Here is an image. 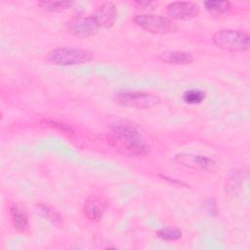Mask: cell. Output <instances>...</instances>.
<instances>
[{"instance_id": "277c9868", "label": "cell", "mask_w": 250, "mask_h": 250, "mask_svg": "<svg viewBox=\"0 0 250 250\" xmlns=\"http://www.w3.org/2000/svg\"><path fill=\"white\" fill-rule=\"evenodd\" d=\"M113 100L118 104L131 108H151L160 104V97L151 92L124 90L114 94Z\"/></svg>"}, {"instance_id": "4fadbf2b", "label": "cell", "mask_w": 250, "mask_h": 250, "mask_svg": "<svg viewBox=\"0 0 250 250\" xmlns=\"http://www.w3.org/2000/svg\"><path fill=\"white\" fill-rule=\"evenodd\" d=\"M37 211H38V213H40V215L42 217H44L46 220L50 221L52 224H54L58 227H61L62 225V216L52 206H50L48 204L41 203V204L37 205Z\"/></svg>"}, {"instance_id": "9a60e30c", "label": "cell", "mask_w": 250, "mask_h": 250, "mask_svg": "<svg viewBox=\"0 0 250 250\" xmlns=\"http://www.w3.org/2000/svg\"><path fill=\"white\" fill-rule=\"evenodd\" d=\"M205 9L212 14H224L230 9V2L224 0H208L204 2Z\"/></svg>"}, {"instance_id": "e0dca14e", "label": "cell", "mask_w": 250, "mask_h": 250, "mask_svg": "<svg viewBox=\"0 0 250 250\" xmlns=\"http://www.w3.org/2000/svg\"><path fill=\"white\" fill-rule=\"evenodd\" d=\"M156 235L165 241H175L182 237V230L176 228H162L156 231Z\"/></svg>"}, {"instance_id": "30bf717a", "label": "cell", "mask_w": 250, "mask_h": 250, "mask_svg": "<svg viewBox=\"0 0 250 250\" xmlns=\"http://www.w3.org/2000/svg\"><path fill=\"white\" fill-rule=\"evenodd\" d=\"M9 213L15 230L18 232H26L29 229V220L25 208L18 203H11Z\"/></svg>"}, {"instance_id": "5b68a950", "label": "cell", "mask_w": 250, "mask_h": 250, "mask_svg": "<svg viewBox=\"0 0 250 250\" xmlns=\"http://www.w3.org/2000/svg\"><path fill=\"white\" fill-rule=\"evenodd\" d=\"M133 21L142 29L154 34H168L178 29L171 19L160 15L139 14L134 17Z\"/></svg>"}, {"instance_id": "2e32d148", "label": "cell", "mask_w": 250, "mask_h": 250, "mask_svg": "<svg viewBox=\"0 0 250 250\" xmlns=\"http://www.w3.org/2000/svg\"><path fill=\"white\" fill-rule=\"evenodd\" d=\"M206 94L200 89H189L183 94V101L188 104H198L205 100Z\"/></svg>"}, {"instance_id": "6da1fadb", "label": "cell", "mask_w": 250, "mask_h": 250, "mask_svg": "<svg viewBox=\"0 0 250 250\" xmlns=\"http://www.w3.org/2000/svg\"><path fill=\"white\" fill-rule=\"evenodd\" d=\"M108 129L110 132L107 136L108 144L123 155L143 157L149 152L150 146L135 123L117 119L108 124Z\"/></svg>"}, {"instance_id": "8992f818", "label": "cell", "mask_w": 250, "mask_h": 250, "mask_svg": "<svg viewBox=\"0 0 250 250\" xmlns=\"http://www.w3.org/2000/svg\"><path fill=\"white\" fill-rule=\"evenodd\" d=\"M66 27L71 34L79 38L94 36L100 29V26L92 15L73 17L67 21Z\"/></svg>"}, {"instance_id": "5bb4252c", "label": "cell", "mask_w": 250, "mask_h": 250, "mask_svg": "<svg viewBox=\"0 0 250 250\" xmlns=\"http://www.w3.org/2000/svg\"><path fill=\"white\" fill-rule=\"evenodd\" d=\"M72 5V1H40L38 3V6L47 12H62Z\"/></svg>"}, {"instance_id": "ac0fdd59", "label": "cell", "mask_w": 250, "mask_h": 250, "mask_svg": "<svg viewBox=\"0 0 250 250\" xmlns=\"http://www.w3.org/2000/svg\"><path fill=\"white\" fill-rule=\"evenodd\" d=\"M50 126H52V127H58V128H60L62 132H67V133H70L71 132V129L69 128V127H67L66 125H63V124H59V123H57V122H54V121H51V122H49L48 123Z\"/></svg>"}, {"instance_id": "9c48e42d", "label": "cell", "mask_w": 250, "mask_h": 250, "mask_svg": "<svg viewBox=\"0 0 250 250\" xmlns=\"http://www.w3.org/2000/svg\"><path fill=\"white\" fill-rule=\"evenodd\" d=\"M100 28L111 27L117 19V10L112 2L103 3L93 14Z\"/></svg>"}, {"instance_id": "8fae6325", "label": "cell", "mask_w": 250, "mask_h": 250, "mask_svg": "<svg viewBox=\"0 0 250 250\" xmlns=\"http://www.w3.org/2000/svg\"><path fill=\"white\" fill-rule=\"evenodd\" d=\"M106 210V203L98 196H90L84 203L83 206V213L85 217L92 221V222H98L100 221L104 212Z\"/></svg>"}, {"instance_id": "7a4b0ae2", "label": "cell", "mask_w": 250, "mask_h": 250, "mask_svg": "<svg viewBox=\"0 0 250 250\" xmlns=\"http://www.w3.org/2000/svg\"><path fill=\"white\" fill-rule=\"evenodd\" d=\"M212 41L222 50L233 53L244 52L249 48L250 37L243 30L225 28L216 31L212 36Z\"/></svg>"}, {"instance_id": "d6986e66", "label": "cell", "mask_w": 250, "mask_h": 250, "mask_svg": "<svg viewBox=\"0 0 250 250\" xmlns=\"http://www.w3.org/2000/svg\"><path fill=\"white\" fill-rule=\"evenodd\" d=\"M153 4H155V3L154 2H148V1H136V2H134V5L137 6L139 9L147 8V7H149Z\"/></svg>"}, {"instance_id": "ba28073f", "label": "cell", "mask_w": 250, "mask_h": 250, "mask_svg": "<svg viewBox=\"0 0 250 250\" xmlns=\"http://www.w3.org/2000/svg\"><path fill=\"white\" fill-rule=\"evenodd\" d=\"M198 13L199 8L193 2H172L166 7V14L168 15L169 19L174 20H189L196 17Z\"/></svg>"}, {"instance_id": "7c38bea8", "label": "cell", "mask_w": 250, "mask_h": 250, "mask_svg": "<svg viewBox=\"0 0 250 250\" xmlns=\"http://www.w3.org/2000/svg\"><path fill=\"white\" fill-rule=\"evenodd\" d=\"M158 60L168 64L185 65L193 62V57L190 53L184 51H164L158 55Z\"/></svg>"}, {"instance_id": "52a82bcc", "label": "cell", "mask_w": 250, "mask_h": 250, "mask_svg": "<svg viewBox=\"0 0 250 250\" xmlns=\"http://www.w3.org/2000/svg\"><path fill=\"white\" fill-rule=\"evenodd\" d=\"M175 161L186 168H189L197 171H214L216 168V162L214 159L201 154L194 153H178L175 155Z\"/></svg>"}, {"instance_id": "3957f363", "label": "cell", "mask_w": 250, "mask_h": 250, "mask_svg": "<svg viewBox=\"0 0 250 250\" xmlns=\"http://www.w3.org/2000/svg\"><path fill=\"white\" fill-rule=\"evenodd\" d=\"M93 59L94 54L82 48L61 47L53 49L47 54V61L49 62L62 66L84 64L91 62Z\"/></svg>"}]
</instances>
